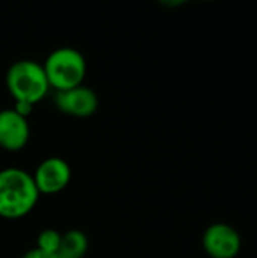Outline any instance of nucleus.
Returning a JSON list of instances; mask_svg holds the SVG:
<instances>
[{
  "label": "nucleus",
  "instance_id": "f257e3e1",
  "mask_svg": "<svg viewBox=\"0 0 257 258\" xmlns=\"http://www.w3.org/2000/svg\"><path fill=\"white\" fill-rule=\"evenodd\" d=\"M39 198L33 177L21 168L0 171V216L20 219L32 212Z\"/></svg>",
  "mask_w": 257,
  "mask_h": 258
},
{
  "label": "nucleus",
  "instance_id": "f03ea898",
  "mask_svg": "<svg viewBox=\"0 0 257 258\" xmlns=\"http://www.w3.org/2000/svg\"><path fill=\"white\" fill-rule=\"evenodd\" d=\"M47 82L58 91H67L80 86L86 76L85 56L74 47H59L53 50L44 65Z\"/></svg>",
  "mask_w": 257,
  "mask_h": 258
},
{
  "label": "nucleus",
  "instance_id": "7ed1b4c3",
  "mask_svg": "<svg viewBox=\"0 0 257 258\" xmlns=\"http://www.w3.org/2000/svg\"><path fill=\"white\" fill-rule=\"evenodd\" d=\"M6 86L15 101L35 104L48 92V82L41 63L32 59L14 62L6 73Z\"/></svg>",
  "mask_w": 257,
  "mask_h": 258
},
{
  "label": "nucleus",
  "instance_id": "20e7f679",
  "mask_svg": "<svg viewBox=\"0 0 257 258\" xmlns=\"http://www.w3.org/2000/svg\"><path fill=\"white\" fill-rule=\"evenodd\" d=\"M203 249L211 258H235L241 252L242 240L232 225L217 222L203 233Z\"/></svg>",
  "mask_w": 257,
  "mask_h": 258
},
{
  "label": "nucleus",
  "instance_id": "39448f33",
  "mask_svg": "<svg viewBox=\"0 0 257 258\" xmlns=\"http://www.w3.org/2000/svg\"><path fill=\"white\" fill-rule=\"evenodd\" d=\"M33 181L39 194H58L67 187L71 178L70 165L61 157L44 159L33 172Z\"/></svg>",
  "mask_w": 257,
  "mask_h": 258
},
{
  "label": "nucleus",
  "instance_id": "423d86ee",
  "mask_svg": "<svg viewBox=\"0 0 257 258\" xmlns=\"http://www.w3.org/2000/svg\"><path fill=\"white\" fill-rule=\"evenodd\" d=\"M55 104L62 113L86 118L97 112L98 97L91 88L80 85L67 91H58L55 94Z\"/></svg>",
  "mask_w": 257,
  "mask_h": 258
},
{
  "label": "nucleus",
  "instance_id": "0eeeda50",
  "mask_svg": "<svg viewBox=\"0 0 257 258\" xmlns=\"http://www.w3.org/2000/svg\"><path fill=\"white\" fill-rule=\"evenodd\" d=\"M30 138V127L24 116L12 107L0 110V147L8 151L24 148Z\"/></svg>",
  "mask_w": 257,
  "mask_h": 258
},
{
  "label": "nucleus",
  "instance_id": "6e6552de",
  "mask_svg": "<svg viewBox=\"0 0 257 258\" xmlns=\"http://www.w3.org/2000/svg\"><path fill=\"white\" fill-rule=\"evenodd\" d=\"M88 251V237L80 230H70L62 234L59 249L56 255L59 258H83Z\"/></svg>",
  "mask_w": 257,
  "mask_h": 258
},
{
  "label": "nucleus",
  "instance_id": "1a4fd4ad",
  "mask_svg": "<svg viewBox=\"0 0 257 258\" xmlns=\"http://www.w3.org/2000/svg\"><path fill=\"white\" fill-rule=\"evenodd\" d=\"M61 239H62V234L59 231H56L53 228H45L38 234L35 248L45 251V252L56 254L59 249V245H61Z\"/></svg>",
  "mask_w": 257,
  "mask_h": 258
},
{
  "label": "nucleus",
  "instance_id": "9d476101",
  "mask_svg": "<svg viewBox=\"0 0 257 258\" xmlns=\"http://www.w3.org/2000/svg\"><path fill=\"white\" fill-rule=\"evenodd\" d=\"M21 258H59L56 254L53 252H45V251H41L38 248H32L29 249L24 255Z\"/></svg>",
  "mask_w": 257,
  "mask_h": 258
},
{
  "label": "nucleus",
  "instance_id": "9b49d317",
  "mask_svg": "<svg viewBox=\"0 0 257 258\" xmlns=\"http://www.w3.org/2000/svg\"><path fill=\"white\" fill-rule=\"evenodd\" d=\"M32 104H29V103H24V101H15V107H12L17 113H20L21 116H27L30 112H32Z\"/></svg>",
  "mask_w": 257,
  "mask_h": 258
}]
</instances>
